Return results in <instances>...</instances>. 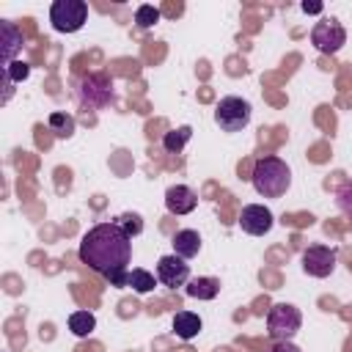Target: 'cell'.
I'll return each mask as SVG.
<instances>
[{
	"label": "cell",
	"mask_w": 352,
	"mask_h": 352,
	"mask_svg": "<svg viewBox=\"0 0 352 352\" xmlns=\"http://www.w3.org/2000/svg\"><path fill=\"white\" fill-rule=\"evenodd\" d=\"M80 261L94 272L104 275L110 286L124 289L129 280L132 261V236L118 223H99L85 231L80 242Z\"/></svg>",
	"instance_id": "obj_1"
},
{
	"label": "cell",
	"mask_w": 352,
	"mask_h": 352,
	"mask_svg": "<svg viewBox=\"0 0 352 352\" xmlns=\"http://www.w3.org/2000/svg\"><path fill=\"white\" fill-rule=\"evenodd\" d=\"M253 187L264 198H280L292 187V170L280 157H261L253 165Z\"/></svg>",
	"instance_id": "obj_2"
},
{
	"label": "cell",
	"mask_w": 352,
	"mask_h": 352,
	"mask_svg": "<svg viewBox=\"0 0 352 352\" xmlns=\"http://www.w3.org/2000/svg\"><path fill=\"white\" fill-rule=\"evenodd\" d=\"M300 324H302V314L292 302H275L267 314V333L272 341H292Z\"/></svg>",
	"instance_id": "obj_3"
},
{
	"label": "cell",
	"mask_w": 352,
	"mask_h": 352,
	"mask_svg": "<svg viewBox=\"0 0 352 352\" xmlns=\"http://www.w3.org/2000/svg\"><path fill=\"white\" fill-rule=\"evenodd\" d=\"M74 94H77L80 104H85V107H94V110L107 107L113 102V80L107 74H102V72L85 74V77L77 80Z\"/></svg>",
	"instance_id": "obj_4"
},
{
	"label": "cell",
	"mask_w": 352,
	"mask_h": 352,
	"mask_svg": "<svg viewBox=\"0 0 352 352\" xmlns=\"http://www.w3.org/2000/svg\"><path fill=\"white\" fill-rule=\"evenodd\" d=\"M250 102L242 96H223L214 107V124L223 132H242L250 124Z\"/></svg>",
	"instance_id": "obj_5"
},
{
	"label": "cell",
	"mask_w": 352,
	"mask_h": 352,
	"mask_svg": "<svg viewBox=\"0 0 352 352\" xmlns=\"http://www.w3.org/2000/svg\"><path fill=\"white\" fill-rule=\"evenodd\" d=\"M88 19L85 0H55L50 6V22L58 33H77Z\"/></svg>",
	"instance_id": "obj_6"
},
{
	"label": "cell",
	"mask_w": 352,
	"mask_h": 352,
	"mask_svg": "<svg viewBox=\"0 0 352 352\" xmlns=\"http://www.w3.org/2000/svg\"><path fill=\"white\" fill-rule=\"evenodd\" d=\"M311 44L322 52V55H336L344 44H346V30H344V25L338 22V19H322V22H316L314 25V30H311Z\"/></svg>",
	"instance_id": "obj_7"
},
{
	"label": "cell",
	"mask_w": 352,
	"mask_h": 352,
	"mask_svg": "<svg viewBox=\"0 0 352 352\" xmlns=\"http://www.w3.org/2000/svg\"><path fill=\"white\" fill-rule=\"evenodd\" d=\"M336 261H338L336 248L311 245V248L302 250V272L311 275V278H327V275H333Z\"/></svg>",
	"instance_id": "obj_8"
},
{
	"label": "cell",
	"mask_w": 352,
	"mask_h": 352,
	"mask_svg": "<svg viewBox=\"0 0 352 352\" xmlns=\"http://www.w3.org/2000/svg\"><path fill=\"white\" fill-rule=\"evenodd\" d=\"M157 280H160L162 286H168V289L187 286V280H190V264H187L182 256H176V253L162 256V258L157 261Z\"/></svg>",
	"instance_id": "obj_9"
},
{
	"label": "cell",
	"mask_w": 352,
	"mask_h": 352,
	"mask_svg": "<svg viewBox=\"0 0 352 352\" xmlns=\"http://www.w3.org/2000/svg\"><path fill=\"white\" fill-rule=\"evenodd\" d=\"M239 226H242V231L250 234V236H264V234H270V228L275 226V217H272V212H270L267 206H261V204H248V206H242V212H239Z\"/></svg>",
	"instance_id": "obj_10"
},
{
	"label": "cell",
	"mask_w": 352,
	"mask_h": 352,
	"mask_svg": "<svg viewBox=\"0 0 352 352\" xmlns=\"http://www.w3.org/2000/svg\"><path fill=\"white\" fill-rule=\"evenodd\" d=\"M165 206L170 214H190L198 206V195L187 184H170L165 190Z\"/></svg>",
	"instance_id": "obj_11"
},
{
	"label": "cell",
	"mask_w": 352,
	"mask_h": 352,
	"mask_svg": "<svg viewBox=\"0 0 352 352\" xmlns=\"http://www.w3.org/2000/svg\"><path fill=\"white\" fill-rule=\"evenodd\" d=\"M0 44H3V66L14 63L19 47H22V33L16 30L14 22H3L0 25Z\"/></svg>",
	"instance_id": "obj_12"
},
{
	"label": "cell",
	"mask_w": 352,
	"mask_h": 352,
	"mask_svg": "<svg viewBox=\"0 0 352 352\" xmlns=\"http://www.w3.org/2000/svg\"><path fill=\"white\" fill-rule=\"evenodd\" d=\"M198 250H201V236H198V231L182 228V231L173 234V253H176V256H182V258L187 261V258L198 256Z\"/></svg>",
	"instance_id": "obj_13"
},
{
	"label": "cell",
	"mask_w": 352,
	"mask_h": 352,
	"mask_svg": "<svg viewBox=\"0 0 352 352\" xmlns=\"http://www.w3.org/2000/svg\"><path fill=\"white\" fill-rule=\"evenodd\" d=\"M201 327H204V322H201L198 314H192V311H176V316H173V333L182 341L195 338L201 333Z\"/></svg>",
	"instance_id": "obj_14"
},
{
	"label": "cell",
	"mask_w": 352,
	"mask_h": 352,
	"mask_svg": "<svg viewBox=\"0 0 352 352\" xmlns=\"http://www.w3.org/2000/svg\"><path fill=\"white\" fill-rule=\"evenodd\" d=\"M184 292L195 300H214L220 292V280L217 278H192V280H187Z\"/></svg>",
	"instance_id": "obj_15"
},
{
	"label": "cell",
	"mask_w": 352,
	"mask_h": 352,
	"mask_svg": "<svg viewBox=\"0 0 352 352\" xmlns=\"http://www.w3.org/2000/svg\"><path fill=\"white\" fill-rule=\"evenodd\" d=\"M192 138V126H179V129H170V132H165V138H162V146H165V151L168 154H179L184 146H187V140Z\"/></svg>",
	"instance_id": "obj_16"
},
{
	"label": "cell",
	"mask_w": 352,
	"mask_h": 352,
	"mask_svg": "<svg viewBox=\"0 0 352 352\" xmlns=\"http://www.w3.org/2000/svg\"><path fill=\"white\" fill-rule=\"evenodd\" d=\"M126 286H132V292H138V294H148V292L157 286V278H154L148 270L135 267V270H129V280H126Z\"/></svg>",
	"instance_id": "obj_17"
},
{
	"label": "cell",
	"mask_w": 352,
	"mask_h": 352,
	"mask_svg": "<svg viewBox=\"0 0 352 352\" xmlns=\"http://www.w3.org/2000/svg\"><path fill=\"white\" fill-rule=\"evenodd\" d=\"M94 327H96V316H94L91 311H74V314L69 316V330H72L74 336H80V338H85Z\"/></svg>",
	"instance_id": "obj_18"
},
{
	"label": "cell",
	"mask_w": 352,
	"mask_h": 352,
	"mask_svg": "<svg viewBox=\"0 0 352 352\" xmlns=\"http://www.w3.org/2000/svg\"><path fill=\"white\" fill-rule=\"evenodd\" d=\"M50 126H52V132H55L58 138H69V135L74 132V118L66 116V113H52V116H50Z\"/></svg>",
	"instance_id": "obj_19"
},
{
	"label": "cell",
	"mask_w": 352,
	"mask_h": 352,
	"mask_svg": "<svg viewBox=\"0 0 352 352\" xmlns=\"http://www.w3.org/2000/svg\"><path fill=\"white\" fill-rule=\"evenodd\" d=\"M336 206H338L341 214H346V217L352 220V179L338 187V192H336Z\"/></svg>",
	"instance_id": "obj_20"
},
{
	"label": "cell",
	"mask_w": 352,
	"mask_h": 352,
	"mask_svg": "<svg viewBox=\"0 0 352 352\" xmlns=\"http://www.w3.org/2000/svg\"><path fill=\"white\" fill-rule=\"evenodd\" d=\"M157 19H160V11H157L154 6H140V8L135 11V22H138L140 28H151Z\"/></svg>",
	"instance_id": "obj_21"
},
{
	"label": "cell",
	"mask_w": 352,
	"mask_h": 352,
	"mask_svg": "<svg viewBox=\"0 0 352 352\" xmlns=\"http://www.w3.org/2000/svg\"><path fill=\"white\" fill-rule=\"evenodd\" d=\"M30 74V66L28 63H22V60H14V63H8V66H3V77L6 80H25Z\"/></svg>",
	"instance_id": "obj_22"
},
{
	"label": "cell",
	"mask_w": 352,
	"mask_h": 352,
	"mask_svg": "<svg viewBox=\"0 0 352 352\" xmlns=\"http://www.w3.org/2000/svg\"><path fill=\"white\" fill-rule=\"evenodd\" d=\"M116 223H118V226H121V228H124V231H126L129 236H135V234H140V228H143V223H140V217H138V214H129V212H126V214H121V217H118Z\"/></svg>",
	"instance_id": "obj_23"
},
{
	"label": "cell",
	"mask_w": 352,
	"mask_h": 352,
	"mask_svg": "<svg viewBox=\"0 0 352 352\" xmlns=\"http://www.w3.org/2000/svg\"><path fill=\"white\" fill-rule=\"evenodd\" d=\"M270 352H302L300 346H294L292 341H275V346Z\"/></svg>",
	"instance_id": "obj_24"
},
{
	"label": "cell",
	"mask_w": 352,
	"mask_h": 352,
	"mask_svg": "<svg viewBox=\"0 0 352 352\" xmlns=\"http://www.w3.org/2000/svg\"><path fill=\"white\" fill-rule=\"evenodd\" d=\"M302 11H308V14H316V11H322V6H319V3H302Z\"/></svg>",
	"instance_id": "obj_25"
}]
</instances>
